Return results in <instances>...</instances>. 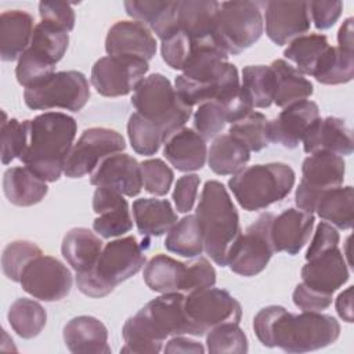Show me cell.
<instances>
[{
    "label": "cell",
    "mask_w": 354,
    "mask_h": 354,
    "mask_svg": "<svg viewBox=\"0 0 354 354\" xmlns=\"http://www.w3.org/2000/svg\"><path fill=\"white\" fill-rule=\"evenodd\" d=\"M253 329L266 347L286 353H308L324 348L339 339L340 324L328 314L303 311L292 314L282 306H267L253 318Z\"/></svg>",
    "instance_id": "obj_1"
},
{
    "label": "cell",
    "mask_w": 354,
    "mask_h": 354,
    "mask_svg": "<svg viewBox=\"0 0 354 354\" xmlns=\"http://www.w3.org/2000/svg\"><path fill=\"white\" fill-rule=\"evenodd\" d=\"M184 301L185 295L180 292L162 293L148 301L124 322L122 329L124 346L120 351L156 354L162 350L166 337L191 335Z\"/></svg>",
    "instance_id": "obj_2"
},
{
    "label": "cell",
    "mask_w": 354,
    "mask_h": 354,
    "mask_svg": "<svg viewBox=\"0 0 354 354\" xmlns=\"http://www.w3.org/2000/svg\"><path fill=\"white\" fill-rule=\"evenodd\" d=\"M76 131V120L66 113L37 115L30 120L29 142L19 160L46 183L59 180Z\"/></svg>",
    "instance_id": "obj_3"
},
{
    "label": "cell",
    "mask_w": 354,
    "mask_h": 354,
    "mask_svg": "<svg viewBox=\"0 0 354 354\" xmlns=\"http://www.w3.org/2000/svg\"><path fill=\"white\" fill-rule=\"evenodd\" d=\"M239 84L236 66L228 62V54L217 44L198 47L185 64L183 73L174 80L178 97L191 108L218 100Z\"/></svg>",
    "instance_id": "obj_4"
},
{
    "label": "cell",
    "mask_w": 354,
    "mask_h": 354,
    "mask_svg": "<svg viewBox=\"0 0 354 354\" xmlns=\"http://www.w3.org/2000/svg\"><path fill=\"white\" fill-rule=\"evenodd\" d=\"M195 217L203 236V250L216 264L227 266L242 228L238 210L220 181L209 180L205 183Z\"/></svg>",
    "instance_id": "obj_5"
},
{
    "label": "cell",
    "mask_w": 354,
    "mask_h": 354,
    "mask_svg": "<svg viewBox=\"0 0 354 354\" xmlns=\"http://www.w3.org/2000/svg\"><path fill=\"white\" fill-rule=\"evenodd\" d=\"M144 264L142 246L133 235L113 239L102 248L93 268L76 272L77 289L90 297H104L136 275Z\"/></svg>",
    "instance_id": "obj_6"
},
{
    "label": "cell",
    "mask_w": 354,
    "mask_h": 354,
    "mask_svg": "<svg viewBox=\"0 0 354 354\" xmlns=\"http://www.w3.org/2000/svg\"><path fill=\"white\" fill-rule=\"evenodd\" d=\"M293 169L281 162L253 165L232 174L228 187L241 207L264 210L289 195L295 185Z\"/></svg>",
    "instance_id": "obj_7"
},
{
    "label": "cell",
    "mask_w": 354,
    "mask_h": 354,
    "mask_svg": "<svg viewBox=\"0 0 354 354\" xmlns=\"http://www.w3.org/2000/svg\"><path fill=\"white\" fill-rule=\"evenodd\" d=\"M131 105L141 116L156 124L167 140L189 120L192 108L178 97L170 80L162 73H152L137 86Z\"/></svg>",
    "instance_id": "obj_8"
},
{
    "label": "cell",
    "mask_w": 354,
    "mask_h": 354,
    "mask_svg": "<svg viewBox=\"0 0 354 354\" xmlns=\"http://www.w3.org/2000/svg\"><path fill=\"white\" fill-rule=\"evenodd\" d=\"M264 22L259 3L223 1L216 15V39L230 55L252 47L263 35Z\"/></svg>",
    "instance_id": "obj_9"
},
{
    "label": "cell",
    "mask_w": 354,
    "mask_h": 354,
    "mask_svg": "<svg viewBox=\"0 0 354 354\" xmlns=\"http://www.w3.org/2000/svg\"><path fill=\"white\" fill-rule=\"evenodd\" d=\"M88 98V82L77 71L55 72L44 82L24 91V101L33 111L61 108L77 112L87 104Z\"/></svg>",
    "instance_id": "obj_10"
},
{
    "label": "cell",
    "mask_w": 354,
    "mask_h": 354,
    "mask_svg": "<svg viewBox=\"0 0 354 354\" xmlns=\"http://www.w3.org/2000/svg\"><path fill=\"white\" fill-rule=\"evenodd\" d=\"M184 310L192 336H203L224 322H238L242 317L241 303L227 290L206 288L187 293Z\"/></svg>",
    "instance_id": "obj_11"
},
{
    "label": "cell",
    "mask_w": 354,
    "mask_h": 354,
    "mask_svg": "<svg viewBox=\"0 0 354 354\" xmlns=\"http://www.w3.org/2000/svg\"><path fill=\"white\" fill-rule=\"evenodd\" d=\"M274 217L272 213H261L246 228L245 234H241L227 263L232 272L254 277L267 267L275 253L270 234Z\"/></svg>",
    "instance_id": "obj_12"
},
{
    "label": "cell",
    "mask_w": 354,
    "mask_h": 354,
    "mask_svg": "<svg viewBox=\"0 0 354 354\" xmlns=\"http://www.w3.org/2000/svg\"><path fill=\"white\" fill-rule=\"evenodd\" d=\"M124 149V138L116 130L106 127L86 129L71 148L64 173L69 178L91 174L102 159Z\"/></svg>",
    "instance_id": "obj_13"
},
{
    "label": "cell",
    "mask_w": 354,
    "mask_h": 354,
    "mask_svg": "<svg viewBox=\"0 0 354 354\" xmlns=\"http://www.w3.org/2000/svg\"><path fill=\"white\" fill-rule=\"evenodd\" d=\"M149 69L148 61L133 55H106L91 68V84L104 97L127 95L137 88Z\"/></svg>",
    "instance_id": "obj_14"
},
{
    "label": "cell",
    "mask_w": 354,
    "mask_h": 354,
    "mask_svg": "<svg viewBox=\"0 0 354 354\" xmlns=\"http://www.w3.org/2000/svg\"><path fill=\"white\" fill-rule=\"evenodd\" d=\"M72 274L68 267L53 256L40 254L32 259L21 274L22 289L43 301H58L72 289Z\"/></svg>",
    "instance_id": "obj_15"
},
{
    "label": "cell",
    "mask_w": 354,
    "mask_h": 354,
    "mask_svg": "<svg viewBox=\"0 0 354 354\" xmlns=\"http://www.w3.org/2000/svg\"><path fill=\"white\" fill-rule=\"evenodd\" d=\"M266 33L277 46L289 44L310 29L308 1H267Z\"/></svg>",
    "instance_id": "obj_16"
},
{
    "label": "cell",
    "mask_w": 354,
    "mask_h": 354,
    "mask_svg": "<svg viewBox=\"0 0 354 354\" xmlns=\"http://www.w3.org/2000/svg\"><path fill=\"white\" fill-rule=\"evenodd\" d=\"M95 187H109L127 196H137L142 189L140 163L127 153H113L102 159L90 176Z\"/></svg>",
    "instance_id": "obj_17"
},
{
    "label": "cell",
    "mask_w": 354,
    "mask_h": 354,
    "mask_svg": "<svg viewBox=\"0 0 354 354\" xmlns=\"http://www.w3.org/2000/svg\"><path fill=\"white\" fill-rule=\"evenodd\" d=\"M93 210L98 217L93 230L102 238L120 236L133 228L129 203L123 194L109 187H97L93 195Z\"/></svg>",
    "instance_id": "obj_18"
},
{
    "label": "cell",
    "mask_w": 354,
    "mask_h": 354,
    "mask_svg": "<svg viewBox=\"0 0 354 354\" xmlns=\"http://www.w3.org/2000/svg\"><path fill=\"white\" fill-rule=\"evenodd\" d=\"M318 118L319 108L314 101L304 100L285 106L268 123L270 141L281 144L285 148H296Z\"/></svg>",
    "instance_id": "obj_19"
},
{
    "label": "cell",
    "mask_w": 354,
    "mask_h": 354,
    "mask_svg": "<svg viewBox=\"0 0 354 354\" xmlns=\"http://www.w3.org/2000/svg\"><path fill=\"white\" fill-rule=\"evenodd\" d=\"M218 8L220 3L213 0L178 1L177 28L188 35L195 50L202 46H220L216 39V15Z\"/></svg>",
    "instance_id": "obj_20"
},
{
    "label": "cell",
    "mask_w": 354,
    "mask_h": 354,
    "mask_svg": "<svg viewBox=\"0 0 354 354\" xmlns=\"http://www.w3.org/2000/svg\"><path fill=\"white\" fill-rule=\"evenodd\" d=\"M300 274L303 283L325 295H333L350 278L347 261L339 246L307 260Z\"/></svg>",
    "instance_id": "obj_21"
},
{
    "label": "cell",
    "mask_w": 354,
    "mask_h": 354,
    "mask_svg": "<svg viewBox=\"0 0 354 354\" xmlns=\"http://www.w3.org/2000/svg\"><path fill=\"white\" fill-rule=\"evenodd\" d=\"M108 55H133L149 61L156 54V40L151 29L138 21H118L105 37Z\"/></svg>",
    "instance_id": "obj_22"
},
{
    "label": "cell",
    "mask_w": 354,
    "mask_h": 354,
    "mask_svg": "<svg viewBox=\"0 0 354 354\" xmlns=\"http://www.w3.org/2000/svg\"><path fill=\"white\" fill-rule=\"evenodd\" d=\"M314 221L313 213L293 207L275 216L270 231L274 252L297 254L310 239Z\"/></svg>",
    "instance_id": "obj_23"
},
{
    "label": "cell",
    "mask_w": 354,
    "mask_h": 354,
    "mask_svg": "<svg viewBox=\"0 0 354 354\" xmlns=\"http://www.w3.org/2000/svg\"><path fill=\"white\" fill-rule=\"evenodd\" d=\"M301 142L306 153L328 151L339 156H348L354 151L351 129L343 119L335 116L318 118Z\"/></svg>",
    "instance_id": "obj_24"
},
{
    "label": "cell",
    "mask_w": 354,
    "mask_h": 354,
    "mask_svg": "<svg viewBox=\"0 0 354 354\" xmlns=\"http://www.w3.org/2000/svg\"><path fill=\"white\" fill-rule=\"evenodd\" d=\"M64 342L73 354H109L108 329L95 317L79 315L64 326Z\"/></svg>",
    "instance_id": "obj_25"
},
{
    "label": "cell",
    "mask_w": 354,
    "mask_h": 354,
    "mask_svg": "<svg viewBox=\"0 0 354 354\" xmlns=\"http://www.w3.org/2000/svg\"><path fill=\"white\" fill-rule=\"evenodd\" d=\"M163 155L178 171H195L205 166L207 158L206 140L194 129L183 127L165 142Z\"/></svg>",
    "instance_id": "obj_26"
},
{
    "label": "cell",
    "mask_w": 354,
    "mask_h": 354,
    "mask_svg": "<svg viewBox=\"0 0 354 354\" xmlns=\"http://www.w3.org/2000/svg\"><path fill=\"white\" fill-rule=\"evenodd\" d=\"M346 163L343 156L328 151H319L310 153L301 165V180L300 183L306 187L325 192L326 189L340 187L344 180Z\"/></svg>",
    "instance_id": "obj_27"
},
{
    "label": "cell",
    "mask_w": 354,
    "mask_h": 354,
    "mask_svg": "<svg viewBox=\"0 0 354 354\" xmlns=\"http://www.w3.org/2000/svg\"><path fill=\"white\" fill-rule=\"evenodd\" d=\"M33 17L22 10L4 11L0 15V57L3 61L18 59L30 46Z\"/></svg>",
    "instance_id": "obj_28"
},
{
    "label": "cell",
    "mask_w": 354,
    "mask_h": 354,
    "mask_svg": "<svg viewBox=\"0 0 354 354\" xmlns=\"http://www.w3.org/2000/svg\"><path fill=\"white\" fill-rule=\"evenodd\" d=\"M3 192L15 206H33L48 192L47 183L35 176L26 166L10 167L3 174Z\"/></svg>",
    "instance_id": "obj_29"
},
{
    "label": "cell",
    "mask_w": 354,
    "mask_h": 354,
    "mask_svg": "<svg viewBox=\"0 0 354 354\" xmlns=\"http://www.w3.org/2000/svg\"><path fill=\"white\" fill-rule=\"evenodd\" d=\"M133 216L138 232L144 236H160L178 221L167 199L140 198L133 202Z\"/></svg>",
    "instance_id": "obj_30"
},
{
    "label": "cell",
    "mask_w": 354,
    "mask_h": 354,
    "mask_svg": "<svg viewBox=\"0 0 354 354\" xmlns=\"http://www.w3.org/2000/svg\"><path fill=\"white\" fill-rule=\"evenodd\" d=\"M101 252L102 241L93 231L84 227H75L69 230L61 245L64 259L76 272L93 268Z\"/></svg>",
    "instance_id": "obj_31"
},
{
    "label": "cell",
    "mask_w": 354,
    "mask_h": 354,
    "mask_svg": "<svg viewBox=\"0 0 354 354\" xmlns=\"http://www.w3.org/2000/svg\"><path fill=\"white\" fill-rule=\"evenodd\" d=\"M187 263H181L166 254L153 256L144 267V282L158 293L184 292L187 281Z\"/></svg>",
    "instance_id": "obj_32"
},
{
    "label": "cell",
    "mask_w": 354,
    "mask_h": 354,
    "mask_svg": "<svg viewBox=\"0 0 354 354\" xmlns=\"http://www.w3.org/2000/svg\"><path fill=\"white\" fill-rule=\"evenodd\" d=\"M178 1H138L127 0L123 3L129 17L147 25L162 40L177 26Z\"/></svg>",
    "instance_id": "obj_33"
},
{
    "label": "cell",
    "mask_w": 354,
    "mask_h": 354,
    "mask_svg": "<svg viewBox=\"0 0 354 354\" xmlns=\"http://www.w3.org/2000/svg\"><path fill=\"white\" fill-rule=\"evenodd\" d=\"M270 68L275 76L274 102L277 106L285 108L304 101L314 93L313 83L286 59H275Z\"/></svg>",
    "instance_id": "obj_34"
},
{
    "label": "cell",
    "mask_w": 354,
    "mask_h": 354,
    "mask_svg": "<svg viewBox=\"0 0 354 354\" xmlns=\"http://www.w3.org/2000/svg\"><path fill=\"white\" fill-rule=\"evenodd\" d=\"M249 159V148L230 133L217 136L207 151L209 167L218 176L238 173L246 166Z\"/></svg>",
    "instance_id": "obj_35"
},
{
    "label": "cell",
    "mask_w": 354,
    "mask_h": 354,
    "mask_svg": "<svg viewBox=\"0 0 354 354\" xmlns=\"http://www.w3.org/2000/svg\"><path fill=\"white\" fill-rule=\"evenodd\" d=\"M353 187H335L326 189L315 207L317 214L326 223L340 230H350L354 221Z\"/></svg>",
    "instance_id": "obj_36"
},
{
    "label": "cell",
    "mask_w": 354,
    "mask_h": 354,
    "mask_svg": "<svg viewBox=\"0 0 354 354\" xmlns=\"http://www.w3.org/2000/svg\"><path fill=\"white\" fill-rule=\"evenodd\" d=\"M328 47L329 41L325 35L306 33L288 44L283 57L290 61L300 73L311 76L317 62Z\"/></svg>",
    "instance_id": "obj_37"
},
{
    "label": "cell",
    "mask_w": 354,
    "mask_h": 354,
    "mask_svg": "<svg viewBox=\"0 0 354 354\" xmlns=\"http://www.w3.org/2000/svg\"><path fill=\"white\" fill-rule=\"evenodd\" d=\"M311 76L322 84L348 83L354 77V51L329 46L317 62Z\"/></svg>",
    "instance_id": "obj_38"
},
{
    "label": "cell",
    "mask_w": 354,
    "mask_h": 354,
    "mask_svg": "<svg viewBox=\"0 0 354 354\" xmlns=\"http://www.w3.org/2000/svg\"><path fill=\"white\" fill-rule=\"evenodd\" d=\"M8 324L22 339L36 337L47 322V313L40 303L28 297L17 299L8 308Z\"/></svg>",
    "instance_id": "obj_39"
},
{
    "label": "cell",
    "mask_w": 354,
    "mask_h": 354,
    "mask_svg": "<svg viewBox=\"0 0 354 354\" xmlns=\"http://www.w3.org/2000/svg\"><path fill=\"white\" fill-rule=\"evenodd\" d=\"M165 248L183 257H196L203 252V236L195 214L184 216L167 232Z\"/></svg>",
    "instance_id": "obj_40"
},
{
    "label": "cell",
    "mask_w": 354,
    "mask_h": 354,
    "mask_svg": "<svg viewBox=\"0 0 354 354\" xmlns=\"http://www.w3.org/2000/svg\"><path fill=\"white\" fill-rule=\"evenodd\" d=\"M243 90L249 95L253 108H268L274 102L275 76L270 66L248 65L242 69Z\"/></svg>",
    "instance_id": "obj_41"
},
{
    "label": "cell",
    "mask_w": 354,
    "mask_h": 354,
    "mask_svg": "<svg viewBox=\"0 0 354 354\" xmlns=\"http://www.w3.org/2000/svg\"><path fill=\"white\" fill-rule=\"evenodd\" d=\"M55 65L57 62L47 54L29 46L18 58L15 68L17 82L25 88L33 87L55 73Z\"/></svg>",
    "instance_id": "obj_42"
},
{
    "label": "cell",
    "mask_w": 354,
    "mask_h": 354,
    "mask_svg": "<svg viewBox=\"0 0 354 354\" xmlns=\"http://www.w3.org/2000/svg\"><path fill=\"white\" fill-rule=\"evenodd\" d=\"M127 136L131 148L140 155H155L166 141L162 130L141 116L138 112L130 115L127 122Z\"/></svg>",
    "instance_id": "obj_43"
},
{
    "label": "cell",
    "mask_w": 354,
    "mask_h": 354,
    "mask_svg": "<svg viewBox=\"0 0 354 354\" xmlns=\"http://www.w3.org/2000/svg\"><path fill=\"white\" fill-rule=\"evenodd\" d=\"M268 123L270 120L266 118V115L252 111L241 120L232 123L228 133L239 138L250 152H259L271 142Z\"/></svg>",
    "instance_id": "obj_44"
},
{
    "label": "cell",
    "mask_w": 354,
    "mask_h": 354,
    "mask_svg": "<svg viewBox=\"0 0 354 354\" xmlns=\"http://www.w3.org/2000/svg\"><path fill=\"white\" fill-rule=\"evenodd\" d=\"M30 120L19 122L17 119H7L3 112V122L0 129L1 136V163L8 165L14 159H21L29 142Z\"/></svg>",
    "instance_id": "obj_45"
},
{
    "label": "cell",
    "mask_w": 354,
    "mask_h": 354,
    "mask_svg": "<svg viewBox=\"0 0 354 354\" xmlns=\"http://www.w3.org/2000/svg\"><path fill=\"white\" fill-rule=\"evenodd\" d=\"M206 347L209 353H248V337L238 322H224L212 328L206 335Z\"/></svg>",
    "instance_id": "obj_46"
},
{
    "label": "cell",
    "mask_w": 354,
    "mask_h": 354,
    "mask_svg": "<svg viewBox=\"0 0 354 354\" xmlns=\"http://www.w3.org/2000/svg\"><path fill=\"white\" fill-rule=\"evenodd\" d=\"M40 254H43L41 249L30 241L21 239L10 242L1 254V268L4 275L12 282H19L26 264Z\"/></svg>",
    "instance_id": "obj_47"
},
{
    "label": "cell",
    "mask_w": 354,
    "mask_h": 354,
    "mask_svg": "<svg viewBox=\"0 0 354 354\" xmlns=\"http://www.w3.org/2000/svg\"><path fill=\"white\" fill-rule=\"evenodd\" d=\"M68 32L46 22H39L37 25H35L30 47L43 51L55 62H59L62 59L64 54L68 50Z\"/></svg>",
    "instance_id": "obj_48"
},
{
    "label": "cell",
    "mask_w": 354,
    "mask_h": 354,
    "mask_svg": "<svg viewBox=\"0 0 354 354\" xmlns=\"http://www.w3.org/2000/svg\"><path fill=\"white\" fill-rule=\"evenodd\" d=\"M194 50L195 46L192 40L177 26L166 37L162 39L160 54L163 61L171 69L183 71Z\"/></svg>",
    "instance_id": "obj_49"
},
{
    "label": "cell",
    "mask_w": 354,
    "mask_h": 354,
    "mask_svg": "<svg viewBox=\"0 0 354 354\" xmlns=\"http://www.w3.org/2000/svg\"><path fill=\"white\" fill-rule=\"evenodd\" d=\"M227 123L225 111L216 100L201 104L194 113V130L205 140L217 137Z\"/></svg>",
    "instance_id": "obj_50"
},
{
    "label": "cell",
    "mask_w": 354,
    "mask_h": 354,
    "mask_svg": "<svg viewBox=\"0 0 354 354\" xmlns=\"http://www.w3.org/2000/svg\"><path fill=\"white\" fill-rule=\"evenodd\" d=\"M142 185L147 192L155 196H163L169 192L174 173L162 159H147L140 163Z\"/></svg>",
    "instance_id": "obj_51"
},
{
    "label": "cell",
    "mask_w": 354,
    "mask_h": 354,
    "mask_svg": "<svg viewBox=\"0 0 354 354\" xmlns=\"http://www.w3.org/2000/svg\"><path fill=\"white\" fill-rule=\"evenodd\" d=\"M39 14L41 22L54 25L65 32H71L75 26V11L66 1H40Z\"/></svg>",
    "instance_id": "obj_52"
},
{
    "label": "cell",
    "mask_w": 354,
    "mask_h": 354,
    "mask_svg": "<svg viewBox=\"0 0 354 354\" xmlns=\"http://www.w3.org/2000/svg\"><path fill=\"white\" fill-rule=\"evenodd\" d=\"M187 281L184 293L212 288L216 283V270L210 261L205 257H199L191 263H187Z\"/></svg>",
    "instance_id": "obj_53"
},
{
    "label": "cell",
    "mask_w": 354,
    "mask_h": 354,
    "mask_svg": "<svg viewBox=\"0 0 354 354\" xmlns=\"http://www.w3.org/2000/svg\"><path fill=\"white\" fill-rule=\"evenodd\" d=\"M199 183L201 178L196 174H184L176 181L173 201L178 213H188L192 210L196 201Z\"/></svg>",
    "instance_id": "obj_54"
},
{
    "label": "cell",
    "mask_w": 354,
    "mask_h": 354,
    "mask_svg": "<svg viewBox=\"0 0 354 354\" xmlns=\"http://www.w3.org/2000/svg\"><path fill=\"white\" fill-rule=\"evenodd\" d=\"M293 303L301 311H324L332 304V295H325L311 289L306 283H299L292 295Z\"/></svg>",
    "instance_id": "obj_55"
},
{
    "label": "cell",
    "mask_w": 354,
    "mask_h": 354,
    "mask_svg": "<svg viewBox=\"0 0 354 354\" xmlns=\"http://www.w3.org/2000/svg\"><path fill=\"white\" fill-rule=\"evenodd\" d=\"M310 19L314 22L317 29L325 30L332 28L340 18L343 3L336 1H308Z\"/></svg>",
    "instance_id": "obj_56"
},
{
    "label": "cell",
    "mask_w": 354,
    "mask_h": 354,
    "mask_svg": "<svg viewBox=\"0 0 354 354\" xmlns=\"http://www.w3.org/2000/svg\"><path fill=\"white\" fill-rule=\"evenodd\" d=\"M339 241H340V235H339L337 230L332 224H329L326 221H321L317 225L314 236H313L310 246L306 252V256H304L306 261L321 254L322 252H325L328 249L339 246Z\"/></svg>",
    "instance_id": "obj_57"
},
{
    "label": "cell",
    "mask_w": 354,
    "mask_h": 354,
    "mask_svg": "<svg viewBox=\"0 0 354 354\" xmlns=\"http://www.w3.org/2000/svg\"><path fill=\"white\" fill-rule=\"evenodd\" d=\"M165 353H195V354H203L205 353V347L192 339L184 337L183 335L178 336H173L166 347H165Z\"/></svg>",
    "instance_id": "obj_58"
},
{
    "label": "cell",
    "mask_w": 354,
    "mask_h": 354,
    "mask_svg": "<svg viewBox=\"0 0 354 354\" xmlns=\"http://www.w3.org/2000/svg\"><path fill=\"white\" fill-rule=\"evenodd\" d=\"M335 306L339 317L343 321L351 324L353 322V286H348L346 290L339 293V296L336 297Z\"/></svg>",
    "instance_id": "obj_59"
},
{
    "label": "cell",
    "mask_w": 354,
    "mask_h": 354,
    "mask_svg": "<svg viewBox=\"0 0 354 354\" xmlns=\"http://www.w3.org/2000/svg\"><path fill=\"white\" fill-rule=\"evenodd\" d=\"M353 18L348 17L337 32V47L346 51H354V39H353Z\"/></svg>",
    "instance_id": "obj_60"
}]
</instances>
